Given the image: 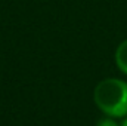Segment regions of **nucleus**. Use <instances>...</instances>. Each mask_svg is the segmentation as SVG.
I'll return each mask as SVG.
<instances>
[{
    "mask_svg": "<svg viewBox=\"0 0 127 126\" xmlns=\"http://www.w3.org/2000/svg\"><path fill=\"white\" fill-rule=\"evenodd\" d=\"M114 61H115L117 68L127 76V39L118 43L115 54H114Z\"/></svg>",
    "mask_w": 127,
    "mask_h": 126,
    "instance_id": "nucleus-2",
    "label": "nucleus"
},
{
    "mask_svg": "<svg viewBox=\"0 0 127 126\" xmlns=\"http://www.w3.org/2000/svg\"><path fill=\"white\" fill-rule=\"evenodd\" d=\"M96 126H120L118 119H114V117H109V116H103L102 119L97 120Z\"/></svg>",
    "mask_w": 127,
    "mask_h": 126,
    "instance_id": "nucleus-3",
    "label": "nucleus"
},
{
    "mask_svg": "<svg viewBox=\"0 0 127 126\" xmlns=\"http://www.w3.org/2000/svg\"><path fill=\"white\" fill-rule=\"evenodd\" d=\"M120 126H127V116H126V117H123V119L120 120Z\"/></svg>",
    "mask_w": 127,
    "mask_h": 126,
    "instance_id": "nucleus-4",
    "label": "nucleus"
},
{
    "mask_svg": "<svg viewBox=\"0 0 127 126\" xmlns=\"http://www.w3.org/2000/svg\"><path fill=\"white\" fill-rule=\"evenodd\" d=\"M93 101L96 107L114 119L127 116V82L118 77H108L95 86Z\"/></svg>",
    "mask_w": 127,
    "mask_h": 126,
    "instance_id": "nucleus-1",
    "label": "nucleus"
}]
</instances>
